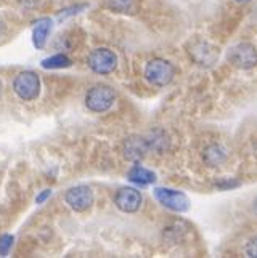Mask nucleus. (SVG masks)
Returning <instances> with one entry per match:
<instances>
[{
	"label": "nucleus",
	"instance_id": "obj_1",
	"mask_svg": "<svg viewBox=\"0 0 257 258\" xmlns=\"http://www.w3.org/2000/svg\"><path fill=\"white\" fill-rule=\"evenodd\" d=\"M175 68L172 63H169L167 59H161V58H155L151 61H148L145 66V79L156 87H166L169 85L174 77H175Z\"/></svg>",
	"mask_w": 257,
	"mask_h": 258
},
{
	"label": "nucleus",
	"instance_id": "obj_2",
	"mask_svg": "<svg viewBox=\"0 0 257 258\" xmlns=\"http://www.w3.org/2000/svg\"><path fill=\"white\" fill-rule=\"evenodd\" d=\"M116 100V93L108 85H95L85 95L87 108L93 112H106Z\"/></svg>",
	"mask_w": 257,
	"mask_h": 258
},
{
	"label": "nucleus",
	"instance_id": "obj_3",
	"mask_svg": "<svg viewBox=\"0 0 257 258\" xmlns=\"http://www.w3.org/2000/svg\"><path fill=\"white\" fill-rule=\"evenodd\" d=\"M13 90L21 98L23 101H32L40 93V81L39 76L31 73V71H24L20 73L13 81Z\"/></svg>",
	"mask_w": 257,
	"mask_h": 258
},
{
	"label": "nucleus",
	"instance_id": "obj_4",
	"mask_svg": "<svg viewBox=\"0 0 257 258\" xmlns=\"http://www.w3.org/2000/svg\"><path fill=\"white\" fill-rule=\"evenodd\" d=\"M228 61L238 69L249 71L257 64V48L249 42L236 43L228 51Z\"/></svg>",
	"mask_w": 257,
	"mask_h": 258
},
{
	"label": "nucleus",
	"instance_id": "obj_5",
	"mask_svg": "<svg viewBox=\"0 0 257 258\" xmlns=\"http://www.w3.org/2000/svg\"><path fill=\"white\" fill-rule=\"evenodd\" d=\"M87 64L96 74H110L118 66V56L108 48H96L88 55Z\"/></svg>",
	"mask_w": 257,
	"mask_h": 258
},
{
	"label": "nucleus",
	"instance_id": "obj_6",
	"mask_svg": "<svg viewBox=\"0 0 257 258\" xmlns=\"http://www.w3.org/2000/svg\"><path fill=\"white\" fill-rule=\"evenodd\" d=\"M155 198L159 204H163L166 209L177 212V213H183L190 209L188 198L180 191L169 189V188H156Z\"/></svg>",
	"mask_w": 257,
	"mask_h": 258
},
{
	"label": "nucleus",
	"instance_id": "obj_7",
	"mask_svg": "<svg viewBox=\"0 0 257 258\" xmlns=\"http://www.w3.org/2000/svg\"><path fill=\"white\" fill-rule=\"evenodd\" d=\"M65 201L73 210L85 212L87 209L92 207V204L95 201V196H93V191L88 188V186L81 184V186H74V188L68 189L65 194Z\"/></svg>",
	"mask_w": 257,
	"mask_h": 258
},
{
	"label": "nucleus",
	"instance_id": "obj_8",
	"mask_svg": "<svg viewBox=\"0 0 257 258\" xmlns=\"http://www.w3.org/2000/svg\"><path fill=\"white\" fill-rule=\"evenodd\" d=\"M141 194L135 188H121L114 196V204L124 213H134L141 206Z\"/></svg>",
	"mask_w": 257,
	"mask_h": 258
},
{
	"label": "nucleus",
	"instance_id": "obj_9",
	"mask_svg": "<svg viewBox=\"0 0 257 258\" xmlns=\"http://www.w3.org/2000/svg\"><path fill=\"white\" fill-rule=\"evenodd\" d=\"M149 151L151 148H149V141L146 137H130L124 143V156L129 161H140Z\"/></svg>",
	"mask_w": 257,
	"mask_h": 258
},
{
	"label": "nucleus",
	"instance_id": "obj_10",
	"mask_svg": "<svg viewBox=\"0 0 257 258\" xmlns=\"http://www.w3.org/2000/svg\"><path fill=\"white\" fill-rule=\"evenodd\" d=\"M50 31H52V21L48 18H42V20L35 23L34 29H32V43L35 48H43Z\"/></svg>",
	"mask_w": 257,
	"mask_h": 258
},
{
	"label": "nucleus",
	"instance_id": "obj_11",
	"mask_svg": "<svg viewBox=\"0 0 257 258\" xmlns=\"http://www.w3.org/2000/svg\"><path fill=\"white\" fill-rule=\"evenodd\" d=\"M127 178L132 183H137L140 186H146V184H151L156 181V175L151 170H148V168L141 167L138 164L130 168L127 173Z\"/></svg>",
	"mask_w": 257,
	"mask_h": 258
},
{
	"label": "nucleus",
	"instance_id": "obj_12",
	"mask_svg": "<svg viewBox=\"0 0 257 258\" xmlns=\"http://www.w3.org/2000/svg\"><path fill=\"white\" fill-rule=\"evenodd\" d=\"M227 159V151L220 145H211L204 149L202 153V161H204L209 167H217Z\"/></svg>",
	"mask_w": 257,
	"mask_h": 258
},
{
	"label": "nucleus",
	"instance_id": "obj_13",
	"mask_svg": "<svg viewBox=\"0 0 257 258\" xmlns=\"http://www.w3.org/2000/svg\"><path fill=\"white\" fill-rule=\"evenodd\" d=\"M71 64V59L63 55V53H60V55H53L50 58H45L42 61V68L43 69H63V68H69Z\"/></svg>",
	"mask_w": 257,
	"mask_h": 258
},
{
	"label": "nucleus",
	"instance_id": "obj_14",
	"mask_svg": "<svg viewBox=\"0 0 257 258\" xmlns=\"http://www.w3.org/2000/svg\"><path fill=\"white\" fill-rule=\"evenodd\" d=\"M13 236L12 234H4L2 237H0V255L2 256H7L8 252H10V248L13 245Z\"/></svg>",
	"mask_w": 257,
	"mask_h": 258
},
{
	"label": "nucleus",
	"instance_id": "obj_15",
	"mask_svg": "<svg viewBox=\"0 0 257 258\" xmlns=\"http://www.w3.org/2000/svg\"><path fill=\"white\" fill-rule=\"evenodd\" d=\"M244 253L249 258H257V234L254 237H251L247 244L244 245Z\"/></svg>",
	"mask_w": 257,
	"mask_h": 258
},
{
	"label": "nucleus",
	"instance_id": "obj_16",
	"mask_svg": "<svg viewBox=\"0 0 257 258\" xmlns=\"http://www.w3.org/2000/svg\"><path fill=\"white\" fill-rule=\"evenodd\" d=\"M132 5V0H110V7L118 12H127Z\"/></svg>",
	"mask_w": 257,
	"mask_h": 258
},
{
	"label": "nucleus",
	"instance_id": "obj_17",
	"mask_svg": "<svg viewBox=\"0 0 257 258\" xmlns=\"http://www.w3.org/2000/svg\"><path fill=\"white\" fill-rule=\"evenodd\" d=\"M50 196H52V191L50 189H45L43 192H40L37 198H35V202H37V204H43V202H45L50 198Z\"/></svg>",
	"mask_w": 257,
	"mask_h": 258
},
{
	"label": "nucleus",
	"instance_id": "obj_18",
	"mask_svg": "<svg viewBox=\"0 0 257 258\" xmlns=\"http://www.w3.org/2000/svg\"><path fill=\"white\" fill-rule=\"evenodd\" d=\"M252 209H254V213L257 215V198L254 199V204H252Z\"/></svg>",
	"mask_w": 257,
	"mask_h": 258
},
{
	"label": "nucleus",
	"instance_id": "obj_19",
	"mask_svg": "<svg viewBox=\"0 0 257 258\" xmlns=\"http://www.w3.org/2000/svg\"><path fill=\"white\" fill-rule=\"evenodd\" d=\"M235 2H238V4H247V2H251V0H235Z\"/></svg>",
	"mask_w": 257,
	"mask_h": 258
},
{
	"label": "nucleus",
	"instance_id": "obj_20",
	"mask_svg": "<svg viewBox=\"0 0 257 258\" xmlns=\"http://www.w3.org/2000/svg\"><path fill=\"white\" fill-rule=\"evenodd\" d=\"M4 29V24H2V21H0V31H2Z\"/></svg>",
	"mask_w": 257,
	"mask_h": 258
},
{
	"label": "nucleus",
	"instance_id": "obj_21",
	"mask_svg": "<svg viewBox=\"0 0 257 258\" xmlns=\"http://www.w3.org/2000/svg\"><path fill=\"white\" fill-rule=\"evenodd\" d=\"M0 95H2V82H0Z\"/></svg>",
	"mask_w": 257,
	"mask_h": 258
}]
</instances>
